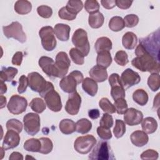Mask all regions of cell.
Here are the masks:
<instances>
[{"mask_svg": "<svg viewBox=\"0 0 160 160\" xmlns=\"http://www.w3.org/2000/svg\"><path fill=\"white\" fill-rule=\"evenodd\" d=\"M109 83L111 88V95L114 100L125 98V89L121 84L118 74L112 73L111 74L109 78Z\"/></svg>", "mask_w": 160, "mask_h": 160, "instance_id": "11", "label": "cell"}, {"mask_svg": "<svg viewBox=\"0 0 160 160\" xmlns=\"http://www.w3.org/2000/svg\"><path fill=\"white\" fill-rule=\"evenodd\" d=\"M0 84H1V91H0L1 95H2L7 91V86H6V84L3 81H1L0 82Z\"/></svg>", "mask_w": 160, "mask_h": 160, "instance_id": "58", "label": "cell"}, {"mask_svg": "<svg viewBox=\"0 0 160 160\" xmlns=\"http://www.w3.org/2000/svg\"><path fill=\"white\" fill-rule=\"evenodd\" d=\"M96 144V139L92 135H86L76 138L74 143V149L79 153L86 154L89 152Z\"/></svg>", "mask_w": 160, "mask_h": 160, "instance_id": "8", "label": "cell"}, {"mask_svg": "<svg viewBox=\"0 0 160 160\" xmlns=\"http://www.w3.org/2000/svg\"><path fill=\"white\" fill-rule=\"evenodd\" d=\"M125 27L124 19L120 16L112 17L109 22V29L114 32L121 31Z\"/></svg>", "mask_w": 160, "mask_h": 160, "instance_id": "34", "label": "cell"}, {"mask_svg": "<svg viewBox=\"0 0 160 160\" xmlns=\"http://www.w3.org/2000/svg\"><path fill=\"white\" fill-rule=\"evenodd\" d=\"M28 79L29 81V86L33 91L41 92L42 91L48 83V81L38 72H32L28 74Z\"/></svg>", "mask_w": 160, "mask_h": 160, "instance_id": "15", "label": "cell"}, {"mask_svg": "<svg viewBox=\"0 0 160 160\" xmlns=\"http://www.w3.org/2000/svg\"><path fill=\"white\" fill-rule=\"evenodd\" d=\"M72 42L76 48L81 52L84 56L88 55L90 50V45L87 32L84 29L81 28L76 29L72 35Z\"/></svg>", "mask_w": 160, "mask_h": 160, "instance_id": "5", "label": "cell"}, {"mask_svg": "<svg viewBox=\"0 0 160 160\" xmlns=\"http://www.w3.org/2000/svg\"><path fill=\"white\" fill-rule=\"evenodd\" d=\"M24 159L23 156L19 152H13L11 154L9 159V160H22Z\"/></svg>", "mask_w": 160, "mask_h": 160, "instance_id": "57", "label": "cell"}, {"mask_svg": "<svg viewBox=\"0 0 160 160\" xmlns=\"http://www.w3.org/2000/svg\"><path fill=\"white\" fill-rule=\"evenodd\" d=\"M6 126L8 130H13L18 133L21 132L22 130V122L16 119H11L8 120L6 122Z\"/></svg>", "mask_w": 160, "mask_h": 160, "instance_id": "43", "label": "cell"}, {"mask_svg": "<svg viewBox=\"0 0 160 160\" xmlns=\"http://www.w3.org/2000/svg\"><path fill=\"white\" fill-rule=\"evenodd\" d=\"M142 119V112L133 108L128 109L124 115V120L125 123L131 126L139 124Z\"/></svg>", "mask_w": 160, "mask_h": 160, "instance_id": "17", "label": "cell"}, {"mask_svg": "<svg viewBox=\"0 0 160 160\" xmlns=\"http://www.w3.org/2000/svg\"><path fill=\"white\" fill-rule=\"evenodd\" d=\"M88 116L92 119H98L100 116V112L98 109H90L88 111Z\"/></svg>", "mask_w": 160, "mask_h": 160, "instance_id": "56", "label": "cell"}, {"mask_svg": "<svg viewBox=\"0 0 160 160\" xmlns=\"http://www.w3.org/2000/svg\"><path fill=\"white\" fill-rule=\"evenodd\" d=\"M66 9L71 14L77 15L83 8L82 2L80 0H69L65 6Z\"/></svg>", "mask_w": 160, "mask_h": 160, "instance_id": "35", "label": "cell"}, {"mask_svg": "<svg viewBox=\"0 0 160 160\" xmlns=\"http://www.w3.org/2000/svg\"><path fill=\"white\" fill-rule=\"evenodd\" d=\"M37 12L38 14L43 18H49L52 14V10L51 8L45 5L38 7Z\"/></svg>", "mask_w": 160, "mask_h": 160, "instance_id": "48", "label": "cell"}, {"mask_svg": "<svg viewBox=\"0 0 160 160\" xmlns=\"http://www.w3.org/2000/svg\"><path fill=\"white\" fill-rule=\"evenodd\" d=\"M24 128L26 133L31 136H34L40 130V117L38 114L29 112L23 118Z\"/></svg>", "mask_w": 160, "mask_h": 160, "instance_id": "9", "label": "cell"}, {"mask_svg": "<svg viewBox=\"0 0 160 160\" xmlns=\"http://www.w3.org/2000/svg\"><path fill=\"white\" fill-rule=\"evenodd\" d=\"M55 64L59 73L58 78H62L68 73L69 68L71 66V61L65 52L61 51L56 56Z\"/></svg>", "mask_w": 160, "mask_h": 160, "instance_id": "14", "label": "cell"}, {"mask_svg": "<svg viewBox=\"0 0 160 160\" xmlns=\"http://www.w3.org/2000/svg\"><path fill=\"white\" fill-rule=\"evenodd\" d=\"M20 142V136L19 133L13 130H8L6 132L2 147L5 149H11L16 148Z\"/></svg>", "mask_w": 160, "mask_h": 160, "instance_id": "18", "label": "cell"}, {"mask_svg": "<svg viewBox=\"0 0 160 160\" xmlns=\"http://www.w3.org/2000/svg\"><path fill=\"white\" fill-rule=\"evenodd\" d=\"M132 99L134 102L142 106L147 104L149 97L146 91L142 89H138L133 92Z\"/></svg>", "mask_w": 160, "mask_h": 160, "instance_id": "31", "label": "cell"}, {"mask_svg": "<svg viewBox=\"0 0 160 160\" xmlns=\"http://www.w3.org/2000/svg\"><path fill=\"white\" fill-rule=\"evenodd\" d=\"M159 157L158 152L153 149H147L141 154V159H157Z\"/></svg>", "mask_w": 160, "mask_h": 160, "instance_id": "51", "label": "cell"}, {"mask_svg": "<svg viewBox=\"0 0 160 160\" xmlns=\"http://www.w3.org/2000/svg\"><path fill=\"white\" fill-rule=\"evenodd\" d=\"M114 121L112 116L108 113H104L99 122L100 126L106 128H111L113 126Z\"/></svg>", "mask_w": 160, "mask_h": 160, "instance_id": "47", "label": "cell"}, {"mask_svg": "<svg viewBox=\"0 0 160 160\" xmlns=\"http://www.w3.org/2000/svg\"><path fill=\"white\" fill-rule=\"evenodd\" d=\"M115 107L116 111L119 114H123L128 109V104L124 98H119L114 100L113 104Z\"/></svg>", "mask_w": 160, "mask_h": 160, "instance_id": "42", "label": "cell"}, {"mask_svg": "<svg viewBox=\"0 0 160 160\" xmlns=\"http://www.w3.org/2000/svg\"><path fill=\"white\" fill-rule=\"evenodd\" d=\"M81 97L78 92L71 93L65 105L66 111L70 115H76L79 111Z\"/></svg>", "mask_w": 160, "mask_h": 160, "instance_id": "16", "label": "cell"}, {"mask_svg": "<svg viewBox=\"0 0 160 160\" xmlns=\"http://www.w3.org/2000/svg\"><path fill=\"white\" fill-rule=\"evenodd\" d=\"M112 42L107 37H101L98 38L94 44V48L97 53L102 51H110L112 49Z\"/></svg>", "mask_w": 160, "mask_h": 160, "instance_id": "23", "label": "cell"}, {"mask_svg": "<svg viewBox=\"0 0 160 160\" xmlns=\"http://www.w3.org/2000/svg\"><path fill=\"white\" fill-rule=\"evenodd\" d=\"M70 57L74 63L78 65H82L84 62V56L78 49L76 48H72L69 51Z\"/></svg>", "mask_w": 160, "mask_h": 160, "instance_id": "39", "label": "cell"}, {"mask_svg": "<svg viewBox=\"0 0 160 160\" xmlns=\"http://www.w3.org/2000/svg\"><path fill=\"white\" fill-rule=\"evenodd\" d=\"M54 33L58 39L61 41H67L69 38L71 28L69 25L62 23H58L54 28Z\"/></svg>", "mask_w": 160, "mask_h": 160, "instance_id": "21", "label": "cell"}, {"mask_svg": "<svg viewBox=\"0 0 160 160\" xmlns=\"http://www.w3.org/2000/svg\"><path fill=\"white\" fill-rule=\"evenodd\" d=\"M24 149L27 151L37 152H39L41 148V142L39 139L31 138L28 139L24 143Z\"/></svg>", "mask_w": 160, "mask_h": 160, "instance_id": "32", "label": "cell"}, {"mask_svg": "<svg viewBox=\"0 0 160 160\" xmlns=\"http://www.w3.org/2000/svg\"><path fill=\"white\" fill-rule=\"evenodd\" d=\"M114 61L121 66H126L129 62L127 53L124 51H118L115 54Z\"/></svg>", "mask_w": 160, "mask_h": 160, "instance_id": "45", "label": "cell"}, {"mask_svg": "<svg viewBox=\"0 0 160 160\" xmlns=\"http://www.w3.org/2000/svg\"><path fill=\"white\" fill-rule=\"evenodd\" d=\"M88 158L92 160H112L115 159L110 145L108 142L104 141H99L98 142Z\"/></svg>", "mask_w": 160, "mask_h": 160, "instance_id": "4", "label": "cell"}, {"mask_svg": "<svg viewBox=\"0 0 160 160\" xmlns=\"http://www.w3.org/2000/svg\"><path fill=\"white\" fill-rule=\"evenodd\" d=\"M91 128V122L86 118L80 119L76 123V131L82 134L88 133Z\"/></svg>", "mask_w": 160, "mask_h": 160, "instance_id": "33", "label": "cell"}, {"mask_svg": "<svg viewBox=\"0 0 160 160\" xmlns=\"http://www.w3.org/2000/svg\"><path fill=\"white\" fill-rule=\"evenodd\" d=\"M120 79L124 89H127L130 87L138 84L141 81V77L137 72L130 68H128L122 72Z\"/></svg>", "mask_w": 160, "mask_h": 160, "instance_id": "13", "label": "cell"}, {"mask_svg": "<svg viewBox=\"0 0 160 160\" xmlns=\"http://www.w3.org/2000/svg\"><path fill=\"white\" fill-rule=\"evenodd\" d=\"M58 16L62 19H65L68 21L74 20L76 18V15L71 14L64 7L61 8L58 11Z\"/></svg>", "mask_w": 160, "mask_h": 160, "instance_id": "50", "label": "cell"}, {"mask_svg": "<svg viewBox=\"0 0 160 160\" xmlns=\"http://www.w3.org/2000/svg\"><path fill=\"white\" fill-rule=\"evenodd\" d=\"M59 129L64 134H70L76 131V123L70 119H64L59 122Z\"/></svg>", "mask_w": 160, "mask_h": 160, "instance_id": "29", "label": "cell"}, {"mask_svg": "<svg viewBox=\"0 0 160 160\" xmlns=\"http://www.w3.org/2000/svg\"><path fill=\"white\" fill-rule=\"evenodd\" d=\"M54 29L49 26L41 28L39 31V35L41 39V44L47 51L54 50L56 46V39L55 38Z\"/></svg>", "mask_w": 160, "mask_h": 160, "instance_id": "6", "label": "cell"}, {"mask_svg": "<svg viewBox=\"0 0 160 160\" xmlns=\"http://www.w3.org/2000/svg\"><path fill=\"white\" fill-rule=\"evenodd\" d=\"M89 74L93 80L98 82H104L108 78V72L106 68L98 65L93 66L89 71Z\"/></svg>", "mask_w": 160, "mask_h": 160, "instance_id": "19", "label": "cell"}, {"mask_svg": "<svg viewBox=\"0 0 160 160\" xmlns=\"http://www.w3.org/2000/svg\"><path fill=\"white\" fill-rule=\"evenodd\" d=\"M126 132L125 122L121 119H116L115 126L113 129V133L116 138H121Z\"/></svg>", "mask_w": 160, "mask_h": 160, "instance_id": "41", "label": "cell"}, {"mask_svg": "<svg viewBox=\"0 0 160 160\" xmlns=\"http://www.w3.org/2000/svg\"><path fill=\"white\" fill-rule=\"evenodd\" d=\"M112 61V59L109 51H102L98 53L96 58L97 65L106 69L111 65Z\"/></svg>", "mask_w": 160, "mask_h": 160, "instance_id": "27", "label": "cell"}, {"mask_svg": "<svg viewBox=\"0 0 160 160\" xmlns=\"http://www.w3.org/2000/svg\"><path fill=\"white\" fill-rule=\"evenodd\" d=\"M82 88L83 90L91 96H96L98 89L97 82L90 78H86L83 79Z\"/></svg>", "mask_w": 160, "mask_h": 160, "instance_id": "22", "label": "cell"}, {"mask_svg": "<svg viewBox=\"0 0 160 160\" xmlns=\"http://www.w3.org/2000/svg\"><path fill=\"white\" fill-rule=\"evenodd\" d=\"M99 106L100 108L106 113L112 114L116 112L115 107L106 98H102L99 100Z\"/></svg>", "mask_w": 160, "mask_h": 160, "instance_id": "38", "label": "cell"}, {"mask_svg": "<svg viewBox=\"0 0 160 160\" xmlns=\"http://www.w3.org/2000/svg\"><path fill=\"white\" fill-rule=\"evenodd\" d=\"M138 42V38L132 32H126L122 38L123 47L126 49H133Z\"/></svg>", "mask_w": 160, "mask_h": 160, "instance_id": "24", "label": "cell"}, {"mask_svg": "<svg viewBox=\"0 0 160 160\" xmlns=\"http://www.w3.org/2000/svg\"><path fill=\"white\" fill-rule=\"evenodd\" d=\"M0 99H1V106H0V108L2 109L6 104V98L5 96H4L3 95H1Z\"/></svg>", "mask_w": 160, "mask_h": 160, "instance_id": "59", "label": "cell"}, {"mask_svg": "<svg viewBox=\"0 0 160 160\" xmlns=\"http://www.w3.org/2000/svg\"><path fill=\"white\" fill-rule=\"evenodd\" d=\"M14 10L19 14H26L32 9L31 3L27 0H18L14 4Z\"/></svg>", "mask_w": 160, "mask_h": 160, "instance_id": "26", "label": "cell"}, {"mask_svg": "<svg viewBox=\"0 0 160 160\" xmlns=\"http://www.w3.org/2000/svg\"><path fill=\"white\" fill-rule=\"evenodd\" d=\"M84 8L89 14H93L99 12V4L96 0H87L84 3Z\"/></svg>", "mask_w": 160, "mask_h": 160, "instance_id": "44", "label": "cell"}, {"mask_svg": "<svg viewBox=\"0 0 160 160\" xmlns=\"http://www.w3.org/2000/svg\"><path fill=\"white\" fill-rule=\"evenodd\" d=\"M18 69L13 67H2L0 74V80L1 81H11L18 74Z\"/></svg>", "mask_w": 160, "mask_h": 160, "instance_id": "30", "label": "cell"}, {"mask_svg": "<svg viewBox=\"0 0 160 160\" xmlns=\"http://www.w3.org/2000/svg\"><path fill=\"white\" fill-rule=\"evenodd\" d=\"M125 26L127 28H133L136 26L139 22V18L134 14H130L126 15L124 18Z\"/></svg>", "mask_w": 160, "mask_h": 160, "instance_id": "46", "label": "cell"}, {"mask_svg": "<svg viewBox=\"0 0 160 160\" xmlns=\"http://www.w3.org/2000/svg\"><path fill=\"white\" fill-rule=\"evenodd\" d=\"M97 133L99 137L104 140H108L112 138L110 128H106L100 126L97 128Z\"/></svg>", "mask_w": 160, "mask_h": 160, "instance_id": "49", "label": "cell"}, {"mask_svg": "<svg viewBox=\"0 0 160 160\" xmlns=\"http://www.w3.org/2000/svg\"><path fill=\"white\" fill-rule=\"evenodd\" d=\"M27 106L28 101L25 98L14 94L10 98L7 108L11 114L18 115L24 112L26 109Z\"/></svg>", "mask_w": 160, "mask_h": 160, "instance_id": "10", "label": "cell"}, {"mask_svg": "<svg viewBox=\"0 0 160 160\" xmlns=\"http://www.w3.org/2000/svg\"><path fill=\"white\" fill-rule=\"evenodd\" d=\"M101 3L103 8L107 9H111L116 6V0H101Z\"/></svg>", "mask_w": 160, "mask_h": 160, "instance_id": "55", "label": "cell"}, {"mask_svg": "<svg viewBox=\"0 0 160 160\" xmlns=\"http://www.w3.org/2000/svg\"><path fill=\"white\" fill-rule=\"evenodd\" d=\"M104 21V17L100 12L90 14L88 18V23L89 26L94 29L101 27Z\"/></svg>", "mask_w": 160, "mask_h": 160, "instance_id": "28", "label": "cell"}, {"mask_svg": "<svg viewBox=\"0 0 160 160\" xmlns=\"http://www.w3.org/2000/svg\"><path fill=\"white\" fill-rule=\"evenodd\" d=\"M28 86H29V81L28 77L24 75H22L19 79V86L18 88V92L19 94L24 93L27 89Z\"/></svg>", "mask_w": 160, "mask_h": 160, "instance_id": "52", "label": "cell"}, {"mask_svg": "<svg viewBox=\"0 0 160 160\" xmlns=\"http://www.w3.org/2000/svg\"><path fill=\"white\" fill-rule=\"evenodd\" d=\"M131 142L137 147H142L146 145L149 141V137L147 134L140 130L134 131L130 136Z\"/></svg>", "mask_w": 160, "mask_h": 160, "instance_id": "20", "label": "cell"}, {"mask_svg": "<svg viewBox=\"0 0 160 160\" xmlns=\"http://www.w3.org/2000/svg\"><path fill=\"white\" fill-rule=\"evenodd\" d=\"M22 58H23V54L21 51H18L16 52L12 58V63L14 65L16 66H20L21 64L22 61Z\"/></svg>", "mask_w": 160, "mask_h": 160, "instance_id": "54", "label": "cell"}, {"mask_svg": "<svg viewBox=\"0 0 160 160\" xmlns=\"http://www.w3.org/2000/svg\"><path fill=\"white\" fill-rule=\"evenodd\" d=\"M29 106L31 109L37 113L42 112L46 108V104L44 101L39 98L32 99L29 103Z\"/></svg>", "mask_w": 160, "mask_h": 160, "instance_id": "36", "label": "cell"}, {"mask_svg": "<svg viewBox=\"0 0 160 160\" xmlns=\"http://www.w3.org/2000/svg\"><path fill=\"white\" fill-rule=\"evenodd\" d=\"M148 85L154 92L157 91L160 87V78L159 73H152L148 79Z\"/></svg>", "mask_w": 160, "mask_h": 160, "instance_id": "37", "label": "cell"}, {"mask_svg": "<svg viewBox=\"0 0 160 160\" xmlns=\"http://www.w3.org/2000/svg\"><path fill=\"white\" fill-rule=\"evenodd\" d=\"M41 142V148L39 152L44 154H48L51 152L53 148V144L52 141L48 138L42 137L39 139Z\"/></svg>", "mask_w": 160, "mask_h": 160, "instance_id": "40", "label": "cell"}, {"mask_svg": "<svg viewBox=\"0 0 160 160\" xmlns=\"http://www.w3.org/2000/svg\"><path fill=\"white\" fill-rule=\"evenodd\" d=\"M136 57L133 58L132 65L142 72H149L152 73H159L160 70L159 60L150 54L139 43L135 50Z\"/></svg>", "mask_w": 160, "mask_h": 160, "instance_id": "1", "label": "cell"}, {"mask_svg": "<svg viewBox=\"0 0 160 160\" xmlns=\"http://www.w3.org/2000/svg\"><path fill=\"white\" fill-rule=\"evenodd\" d=\"M83 79L82 73L75 70L61 79L59 82V86L64 92L71 94L76 91L77 85L81 83Z\"/></svg>", "mask_w": 160, "mask_h": 160, "instance_id": "3", "label": "cell"}, {"mask_svg": "<svg viewBox=\"0 0 160 160\" xmlns=\"http://www.w3.org/2000/svg\"><path fill=\"white\" fill-rule=\"evenodd\" d=\"M41 97L45 100L48 108L53 112H59L62 109V102L60 95L54 90L52 83L48 81L45 89L39 92Z\"/></svg>", "mask_w": 160, "mask_h": 160, "instance_id": "2", "label": "cell"}, {"mask_svg": "<svg viewBox=\"0 0 160 160\" xmlns=\"http://www.w3.org/2000/svg\"><path fill=\"white\" fill-rule=\"evenodd\" d=\"M141 127L146 134L154 133L158 128V122L156 120L152 117H147L142 120Z\"/></svg>", "mask_w": 160, "mask_h": 160, "instance_id": "25", "label": "cell"}, {"mask_svg": "<svg viewBox=\"0 0 160 160\" xmlns=\"http://www.w3.org/2000/svg\"><path fill=\"white\" fill-rule=\"evenodd\" d=\"M39 66L42 71L50 78H58L59 73L54 61L49 57L42 56L38 61Z\"/></svg>", "mask_w": 160, "mask_h": 160, "instance_id": "12", "label": "cell"}, {"mask_svg": "<svg viewBox=\"0 0 160 160\" xmlns=\"http://www.w3.org/2000/svg\"><path fill=\"white\" fill-rule=\"evenodd\" d=\"M2 31L7 38H14L21 43L26 41V36L22 30V25L18 21L12 22L8 26H3Z\"/></svg>", "mask_w": 160, "mask_h": 160, "instance_id": "7", "label": "cell"}, {"mask_svg": "<svg viewBox=\"0 0 160 160\" xmlns=\"http://www.w3.org/2000/svg\"><path fill=\"white\" fill-rule=\"evenodd\" d=\"M132 2L129 0H116V5L120 9H127L131 7Z\"/></svg>", "mask_w": 160, "mask_h": 160, "instance_id": "53", "label": "cell"}]
</instances>
